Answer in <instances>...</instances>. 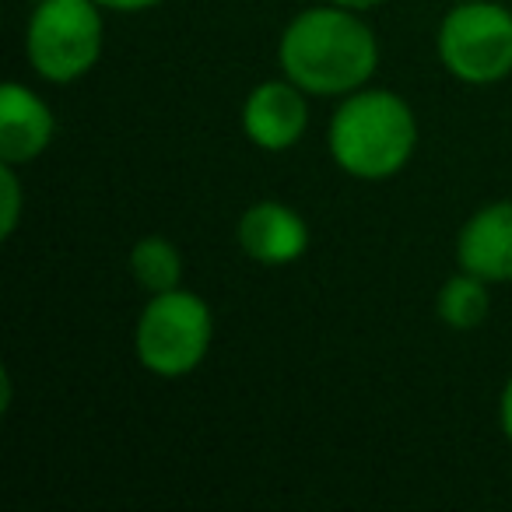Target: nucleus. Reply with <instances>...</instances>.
Returning a JSON list of instances; mask_svg holds the SVG:
<instances>
[{"label":"nucleus","instance_id":"1","mask_svg":"<svg viewBox=\"0 0 512 512\" xmlns=\"http://www.w3.org/2000/svg\"><path fill=\"white\" fill-rule=\"evenodd\" d=\"M278 64L288 81L309 99H344L372 85L379 71V39L365 11L320 4L285 25L278 39Z\"/></svg>","mask_w":512,"mask_h":512},{"label":"nucleus","instance_id":"2","mask_svg":"<svg viewBox=\"0 0 512 512\" xmlns=\"http://www.w3.org/2000/svg\"><path fill=\"white\" fill-rule=\"evenodd\" d=\"M418 116L404 95L365 85L337 99L327 148L337 169L362 183H383L407 169L418 148Z\"/></svg>","mask_w":512,"mask_h":512},{"label":"nucleus","instance_id":"3","mask_svg":"<svg viewBox=\"0 0 512 512\" xmlns=\"http://www.w3.org/2000/svg\"><path fill=\"white\" fill-rule=\"evenodd\" d=\"M214 341L211 306L183 285L148 295L134 327L137 362L158 379H183L204 365Z\"/></svg>","mask_w":512,"mask_h":512},{"label":"nucleus","instance_id":"4","mask_svg":"<svg viewBox=\"0 0 512 512\" xmlns=\"http://www.w3.org/2000/svg\"><path fill=\"white\" fill-rule=\"evenodd\" d=\"M106 11L95 0H39L25 25V57L50 85L81 81L106 46Z\"/></svg>","mask_w":512,"mask_h":512},{"label":"nucleus","instance_id":"5","mask_svg":"<svg viewBox=\"0 0 512 512\" xmlns=\"http://www.w3.org/2000/svg\"><path fill=\"white\" fill-rule=\"evenodd\" d=\"M435 53L463 85H498L512 74V11L498 0H456L435 32Z\"/></svg>","mask_w":512,"mask_h":512},{"label":"nucleus","instance_id":"6","mask_svg":"<svg viewBox=\"0 0 512 512\" xmlns=\"http://www.w3.org/2000/svg\"><path fill=\"white\" fill-rule=\"evenodd\" d=\"M239 127L249 144L260 151H288L306 137L309 130V95L285 74L260 81L242 99Z\"/></svg>","mask_w":512,"mask_h":512},{"label":"nucleus","instance_id":"7","mask_svg":"<svg viewBox=\"0 0 512 512\" xmlns=\"http://www.w3.org/2000/svg\"><path fill=\"white\" fill-rule=\"evenodd\" d=\"M239 249L260 267H288L302 260L309 249V225L295 207L281 200H260L246 207L235 228Z\"/></svg>","mask_w":512,"mask_h":512},{"label":"nucleus","instance_id":"8","mask_svg":"<svg viewBox=\"0 0 512 512\" xmlns=\"http://www.w3.org/2000/svg\"><path fill=\"white\" fill-rule=\"evenodd\" d=\"M456 264L488 285L512 281V200H491L463 221L456 235Z\"/></svg>","mask_w":512,"mask_h":512},{"label":"nucleus","instance_id":"9","mask_svg":"<svg viewBox=\"0 0 512 512\" xmlns=\"http://www.w3.org/2000/svg\"><path fill=\"white\" fill-rule=\"evenodd\" d=\"M57 137V116L50 102L22 81L0 88V162L32 165L50 151Z\"/></svg>","mask_w":512,"mask_h":512},{"label":"nucleus","instance_id":"10","mask_svg":"<svg viewBox=\"0 0 512 512\" xmlns=\"http://www.w3.org/2000/svg\"><path fill=\"white\" fill-rule=\"evenodd\" d=\"M130 278L148 295L172 292L183 285V253L165 235H144L130 246Z\"/></svg>","mask_w":512,"mask_h":512},{"label":"nucleus","instance_id":"11","mask_svg":"<svg viewBox=\"0 0 512 512\" xmlns=\"http://www.w3.org/2000/svg\"><path fill=\"white\" fill-rule=\"evenodd\" d=\"M435 313L449 330H477L491 313L488 281H481L470 271L446 278L439 295H435Z\"/></svg>","mask_w":512,"mask_h":512},{"label":"nucleus","instance_id":"12","mask_svg":"<svg viewBox=\"0 0 512 512\" xmlns=\"http://www.w3.org/2000/svg\"><path fill=\"white\" fill-rule=\"evenodd\" d=\"M22 221V176L18 165L0 162V239H11Z\"/></svg>","mask_w":512,"mask_h":512},{"label":"nucleus","instance_id":"13","mask_svg":"<svg viewBox=\"0 0 512 512\" xmlns=\"http://www.w3.org/2000/svg\"><path fill=\"white\" fill-rule=\"evenodd\" d=\"M102 11H113V15H141V11L158 8L162 0H95Z\"/></svg>","mask_w":512,"mask_h":512},{"label":"nucleus","instance_id":"14","mask_svg":"<svg viewBox=\"0 0 512 512\" xmlns=\"http://www.w3.org/2000/svg\"><path fill=\"white\" fill-rule=\"evenodd\" d=\"M498 425H502V435L512 442V376L505 379L502 397H498Z\"/></svg>","mask_w":512,"mask_h":512},{"label":"nucleus","instance_id":"15","mask_svg":"<svg viewBox=\"0 0 512 512\" xmlns=\"http://www.w3.org/2000/svg\"><path fill=\"white\" fill-rule=\"evenodd\" d=\"M330 4H341V8H355V11H372V8H383L386 0H330Z\"/></svg>","mask_w":512,"mask_h":512},{"label":"nucleus","instance_id":"16","mask_svg":"<svg viewBox=\"0 0 512 512\" xmlns=\"http://www.w3.org/2000/svg\"><path fill=\"white\" fill-rule=\"evenodd\" d=\"M32 4H39V0H32Z\"/></svg>","mask_w":512,"mask_h":512}]
</instances>
